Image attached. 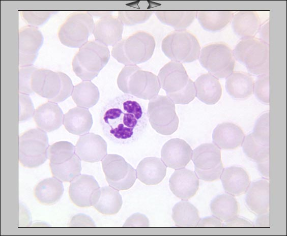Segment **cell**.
Segmentation results:
<instances>
[{
    "mask_svg": "<svg viewBox=\"0 0 287 236\" xmlns=\"http://www.w3.org/2000/svg\"><path fill=\"white\" fill-rule=\"evenodd\" d=\"M35 109L30 96L21 93L18 94V121L23 122L28 121L34 116Z\"/></svg>",
    "mask_w": 287,
    "mask_h": 236,
    "instance_id": "7bdbcfd3",
    "label": "cell"
},
{
    "mask_svg": "<svg viewBox=\"0 0 287 236\" xmlns=\"http://www.w3.org/2000/svg\"><path fill=\"white\" fill-rule=\"evenodd\" d=\"M69 195L76 206L86 208L93 206L97 202L100 187L91 175L80 174L70 182Z\"/></svg>",
    "mask_w": 287,
    "mask_h": 236,
    "instance_id": "5bb4252c",
    "label": "cell"
},
{
    "mask_svg": "<svg viewBox=\"0 0 287 236\" xmlns=\"http://www.w3.org/2000/svg\"><path fill=\"white\" fill-rule=\"evenodd\" d=\"M166 168L161 159L155 157H146L137 166L136 178L147 185H155L165 178Z\"/></svg>",
    "mask_w": 287,
    "mask_h": 236,
    "instance_id": "d4e9b609",
    "label": "cell"
},
{
    "mask_svg": "<svg viewBox=\"0 0 287 236\" xmlns=\"http://www.w3.org/2000/svg\"><path fill=\"white\" fill-rule=\"evenodd\" d=\"M270 187L268 181L264 179L257 180L250 184L245 200L251 211L258 215L269 211Z\"/></svg>",
    "mask_w": 287,
    "mask_h": 236,
    "instance_id": "603a6c76",
    "label": "cell"
},
{
    "mask_svg": "<svg viewBox=\"0 0 287 236\" xmlns=\"http://www.w3.org/2000/svg\"><path fill=\"white\" fill-rule=\"evenodd\" d=\"M241 146L245 154L256 164L270 160V145L257 142L251 133L245 136Z\"/></svg>",
    "mask_w": 287,
    "mask_h": 236,
    "instance_id": "74e56055",
    "label": "cell"
},
{
    "mask_svg": "<svg viewBox=\"0 0 287 236\" xmlns=\"http://www.w3.org/2000/svg\"><path fill=\"white\" fill-rule=\"evenodd\" d=\"M161 48L168 58L180 63L196 61L200 51L196 37L186 29L171 32L163 39Z\"/></svg>",
    "mask_w": 287,
    "mask_h": 236,
    "instance_id": "ba28073f",
    "label": "cell"
},
{
    "mask_svg": "<svg viewBox=\"0 0 287 236\" xmlns=\"http://www.w3.org/2000/svg\"><path fill=\"white\" fill-rule=\"evenodd\" d=\"M254 81L248 73L240 71H233L226 78V92L233 99L245 100L253 93Z\"/></svg>",
    "mask_w": 287,
    "mask_h": 236,
    "instance_id": "4316f807",
    "label": "cell"
},
{
    "mask_svg": "<svg viewBox=\"0 0 287 236\" xmlns=\"http://www.w3.org/2000/svg\"><path fill=\"white\" fill-rule=\"evenodd\" d=\"M95 23L89 12L70 14L61 25L58 36L62 44L71 48H80L93 33Z\"/></svg>",
    "mask_w": 287,
    "mask_h": 236,
    "instance_id": "9c48e42d",
    "label": "cell"
},
{
    "mask_svg": "<svg viewBox=\"0 0 287 236\" xmlns=\"http://www.w3.org/2000/svg\"><path fill=\"white\" fill-rule=\"evenodd\" d=\"M37 68L32 66L20 68L18 70V92L27 95L34 93L31 86L32 75Z\"/></svg>",
    "mask_w": 287,
    "mask_h": 236,
    "instance_id": "b9f144b4",
    "label": "cell"
},
{
    "mask_svg": "<svg viewBox=\"0 0 287 236\" xmlns=\"http://www.w3.org/2000/svg\"><path fill=\"white\" fill-rule=\"evenodd\" d=\"M147 116L152 127L160 134L169 135L178 129L175 104L167 96L158 95L149 100Z\"/></svg>",
    "mask_w": 287,
    "mask_h": 236,
    "instance_id": "8fae6325",
    "label": "cell"
},
{
    "mask_svg": "<svg viewBox=\"0 0 287 236\" xmlns=\"http://www.w3.org/2000/svg\"><path fill=\"white\" fill-rule=\"evenodd\" d=\"M210 206L213 216L224 222L237 216L239 211L236 199L227 193L216 196L211 201Z\"/></svg>",
    "mask_w": 287,
    "mask_h": 236,
    "instance_id": "d6a6232c",
    "label": "cell"
},
{
    "mask_svg": "<svg viewBox=\"0 0 287 236\" xmlns=\"http://www.w3.org/2000/svg\"><path fill=\"white\" fill-rule=\"evenodd\" d=\"M192 150L184 140L178 138L169 139L163 145L161 159L165 165L178 169L184 168L192 158Z\"/></svg>",
    "mask_w": 287,
    "mask_h": 236,
    "instance_id": "e0dca14e",
    "label": "cell"
},
{
    "mask_svg": "<svg viewBox=\"0 0 287 236\" xmlns=\"http://www.w3.org/2000/svg\"><path fill=\"white\" fill-rule=\"evenodd\" d=\"M55 11H23L22 15L30 25L37 27L47 21Z\"/></svg>",
    "mask_w": 287,
    "mask_h": 236,
    "instance_id": "ee69618b",
    "label": "cell"
},
{
    "mask_svg": "<svg viewBox=\"0 0 287 236\" xmlns=\"http://www.w3.org/2000/svg\"><path fill=\"white\" fill-rule=\"evenodd\" d=\"M64 191L63 182L52 176L44 179L36 185L34 195L41 204L52 205L59 201Z\"/></svg>",
    "mask_w": 287,
    "mask_h": 236,
    "instance_id": "f546056e",
    "label": "cell"
},
{
    "mask_svg": "<svg viewBox=\"0 0 287 236\" xmlns=\"http://www.w3.org/2000/svg\"><path fill=\"white\" fill-rule=\"evenodd\" d=\"M75 154V147L72 143L60 141L49 145L48 159L50 163L60 164L70 160Z\"/></svg>",
    "mask_w": 287,
    "mask_h": 236,
    "instance_id": "f35d334b",
    "label": "cell"
},
{
    "mask_svg": "<svg viewBox=\"0 0 287 236\" xmlns=\"http://www.w3.org/2000/svg\"><path fill=\"white\" fill-rule=\"evenodd\" d=\"M71 227H94L95 223L92 218L84 214H78L74 216L69 223Z\"/></svg>",
    "mask_w": 287,
    "mask_h": 236,
    "instance_id": "7dc6e473",
    "label": "cell"
},
{
    "mask_svg": "<svg viewBox=\"0 0 287 236\" xmlns=\"http://www.w3.org/2000/svg\"><path fill=\"white\" fill-rule=\"evenodd\" d=\"M75 147V153L81 161L89 163L101 161L107 155V145L100 135L88 133L80 136Z\"/></svg>",
    "mask_w": 287,
    "mask_h": 236,
    "instance_id": "ac0fdd59",
    "label": "cell"
},
{
    "mask_svg": "<svg viewBox=\"0 0 287 236\" xmlns=\"http://www.w3.org/2000/svg\"><path fill=\"white\" fill-rule=\"evenodd\" d=\"M101 162L106 180L110 187L119 191L126 190L135 183L136 170L121 156L107 154Z\"/></svg>",
    "mask_w": 287,
    "mask_h": 236,
    "instance_id": "4fadbf2b",
    "label": "cell"
},
{
    "mask_svg": "<svg viewBox=\"0 0 287 236\" xmlns=\"http://www.w3.org/2000/svg\"><path fill=\"white\" fill-rule=\"evenodd\" d=\"M147 110L138 98L124 94L109 100L100 113L105 135L113 141L126 143L136 138L145 129Z\"/></svg>",
    "mask_w": 287,
    "mask_h": 236,
    "instance_id": "6da1fadb",
    "label": "cell"
},
{
    "mask_svg": "<svg viewBox=\"0 0 287 236\" xmlns=\"http://www.w3.org/2000/svg\"><path fill=\"white\" fill-rule=\"evenodd\" d=\"M49 167L53 176L62 182H71L81 174V160L75 153L72 158L62 164L49 163Z\"/></svg>",
    "mask_w": 287,
    "mask_h": 236,
    "instance_id": "d590c367",
    "label": "cell"
},
{
    "mask_svg": "<svg viewBox=\"0 0 287 236\" xmlns=\"http://www.w3.org/2000/svg\"><path fill=\"white\" fill-rule=\"evenodd\" d=\"M110 14L102 16L95 23L93 33L95 40L106 46H113L120 41L123 31L120 20Z\"/></svg>",
    "mask_w": 287,
    "mask_h": 236,
    "instance_id": "ffe728a7",
    "label": "cell"
},
{
    "mask_svg": "<svg viewBox=\"0 0 287 236\" xmlns=\"http://www.w3.org/2000/svg\"><path fill=\"white\" fill-rule=\"evenodd\" d=\"M234 13L231 11H196V18L206 31L216 32L223 29L232 20Z\"/></svg>",
    "mask_w": 287,
    "mask_h": 236,
    "instance_id": "4dcf8cb0",
    "label": "cell"
},
{
    "mask_svg": "<svg viewBox=\"0 0 287 236\" xmlns=\"http://www.w3.org/2000/svg\"><path fill=\"white\" fill-rule=\"evenodd\" d=\"M257 13L252 11H240L232 19L234 32L241 39L254 37L261 26Z\"/></svg>",
    "mask_w": 287,
    "mask_h": 236,
    "instance_id": "f1b7e54d",
    "label": "cell"
},
{
    "mask_svg": "<svg viewBox=\"0 0 287 236\" xmlns=\"http://www.w3.org/2000/svg\"><path fill=\"white\" fill-rule=\"evenodd\" d=\"M253 93L260 102L270 103V73L258 75L254 82Z\"/></svg>",
    "mask_w": 287,
    "mask_h": 236,
    "instance_id": "60d3db41",
    "label": "cell"
},
{
    "mask_svg": "<svg viewBox=\"0 0 287 236\" xmlns=\"http://www.w3.org/2000/svg\"><path fill=\"white\" fill-rule=\"evenodd\" d=\"M64 116L57 103L48 101L35 109L33 118L37 128L46 132H50L63 125Z\"/></svg>",
    "mask_w": 287,
    "mask_h": 236,
    "instance_id": "44dd1931",
    "label": "cell"
},
{
    "mask_svg": "<svg viewBox=\"0 0 287 236\" xmlns=\"http://www.w3.org/2000/svg\"><path fill=\"white\" fill-rule=\"evenodd\" d=\"M117 84L124 94L149 100L157 96L161 88L157 76L137 65L125 66L119 74Z\"/></svg>",
    "mask_w": 287,
    "mask_h": 236,
    "instance_id": "3957f363",
    "label": "cell"
},
{
    "mask_svg": "<svg viewBox=\"0 0 287 236\" xmlns=\"http://www.w3.org/2000/svg\"><path fill=\"white\" fill-rule=\"evenodd\" d=\"M59 72L62 81L61 91L59 96L52 101L57 103L65 101L71 96L74 87L70 78L65 73L60 71Z\"/></svg>",
    "mask_w": 287,
    "mask_h": 236,
    "instance_id": "f6af8a7d",
    "label": "cell"
},
{
    "mask_svg": "<svg viewBox=\"0 0 287 236\" xmlns=\"http://www.w3.org/2000/svg\"><path fill=\"white\" fill-rule=\"evenodd\" d=\"M93 118L88 109L75 107L64 116L63 125L69 133L78 136L89 132L93 125Z\"/></svg>",
    "mask_w": 287,
    "mask_h": 236,
    "instance_id": "484cf974",
    "label": "cell"
},
{
    "mask_svg": "<svg viewBox=\"0 0 287 236\" xmlns=\"http://www.w3.org/2000/svg\"><path fill=\"white\" fill-rule=\"evenodd\" d=\"M197 227H222V221L214 216L200 218Z\"/></svg>",
    "mask_w": 287,
    "mask_h": 236,
    "instance_id": "c3c4849f",
    "label": "cell"
},
{
    "mask_svg": "<svg viewBox=\"0 0 287 236\" xmlns=\"http://www.w3.org/2000/svg\"><path fill=\"white\" fill-rule=\"evenodd\" d=\"M194 172L199 179L212 182L220 179L224 169L220 149L213 143H204L192 151Z\"/></svg>",
    "mask_w": 287,
    "mask_h": 236,
    "instance_id": "7c38bea8",
    "label": "cell"
},
{
    "mask_svg": "<svg viewBox=\"0 0 287 236\" xmlns=\"http://www.w3.org/2000/svg\"><path fill=\"white\" fill-rule=\"evenodd\" d=\"M245 134L237 125L224 122L217 125L212 133V141L219 149L233 150L242 145Z\"/></svg>",
    "mask_w": 287,
    "mask_h": 236,
    "instance_id": "7402d4cb",
    "label": "cell"
},
{
    "mask_svg": "<svg viewBox=\"0 0 287 236\" xmlns=\"http://www.w3.org/2000/svg\"><path fill=\"white\" fill-rule=\"evenodd\" d=\"M254 226L257 227H269L270 226L269 211L259 214L256 219Z\"/></svg>",
    "mask_w": 287,
    "mask_h": 236,
    "instance_id": "f907efd6",
    "label": "cell"
},
{
    "mask_svg": "<svg viewBox=\"0 0 287 236\" xmlns=\"http://www.w3.org/2000/svg\"><path fill=\"white\" fill-rule=\"evenodd\" d=\"M164 16H157L163 23L173 27L176 30H184L193 21L196 11H159Z\"/></svg>",
    "mask_w": 287,
    "mask_h": 236,
    "instance_id": "8d00e7d4",
    "label": "cell"
},
{
    "mask_svg": "<svg viewBox=\"0 0 287 236\" xmlns=\"http://www.w3.org/2000/svg\"><path fill=\"white\" fill-rule=\"evenodd\" d=\"M155 47L154 37L139 31L122 39L112 47L111 55L118 62L127 65H136L148 61Z\"/></svg>",
    "mask_w": 287,
    "mask_h": 236,
    "instance_id": "5b68a950",
    "label": "cell"
},
{
    "mask_svg": "<svg viewBox=\"0 0 287 236\" xmlns=\"http://www.w3.org/2000/svg\"><path fill=\"white\" fill-rule=\"evenodd\" d=\"M150 222L144 214L136 213L129 216L125 222L123 227H148Z\"/></svg>",
    "mask_w": 287,
    "mask_h": 236,
    "instance_id": "bcb514c9",
    "label": "cell"
},
{
    "mask_svg": "<svg viewBox=\"0 0 287 236\" xmlns=\"http://www.w3.org/2000/svg\"><path fill=\"white\" fill-rule=\"evenodd\" d=\"M110 56L107 46L96 40L88 41L74 55L73 71L82 80L91 81L107 64Z\"/></svg>",
    "mask_w": 287,
    "mask_h": 236,
    "instance_id": "277c9868",
    "label": "cell"
},
{
    "mask_svg": "<svg viewBox=\"0 0 287 236\" xmlns=\"http://www.w3.org/2000/svg\"><path fill=\"white\" fill-rule=\"evenodd\" d=\"M235 58L250 74L259 75L270 73V46L255 37L242 39L236 46Z\"/></svg>",
    "mask_w": 287,
    "mask_h": 236,
    "instance_id": "8992f818",
    "label": "cell"
},
{
    "mask_svg": "<svg viewBox=\"0 0 287 236\" xmlns=\"http://www.w3.org/2000/svg\"><path fill=\"white\" fill-rule=\"evenodd\" d=\"M198 59L209 73L218 79L226 78L234 71L233 51L225 43H212L203 47Z\"/></svg>",
    "mask_w": 287,
    "mask_h": 236,
    "instance_id": "30bf717a",
    "label": "cell"
},
{
    "mask_svg": "<svg viewBox=\"0 0 287 236\" xmlns=\"http://www.w3.org/2000/svg\"><path fill=\"white\" fill-rule=\"evenodd\" d=\"M44 38L37 27L26 25L18 32V65L20 68L33 66Z\"/></svg>",
    "mask_w": 287,
    "mask_h": 236,
    "instance_id": "9a60e30c",
    "label": "cell"
},
{
    "mask_svg": "<svg viewBox=\"0 0 287 236\" xmlns=\"http://www.w3.org/2000/svg\"><path fill=\"white\" fill-rule=\"evenodd\" d=\"M49 146L46 132L38 128L28 130L18 138V160L25 167H38L48 159Z\"/></svg>",
    "mask_w": 287,
    "mask_h": 236,
    "instance_id": "52a82bcc",
    "label": "cell"
},
{
    "mask_svg": "<svg viewBox=\"0 0 287 236\" xmlns=\"http://www.w3.org/2000/svg\"><path fill=\"white\" fill-rule=\"evenodd\" d=\"M254 139L265 145H270V112H265L257 119L253 131L251 133Z\"/></svg>",
    "mask_w": 287,
    "mask_h": 236,
    "instance_id": "ab89813d",
    "label": "cell"
},
{
    "mask_svg": "<svg viewBox=\"0 0 287 236\" xmlns=\"http://www.w3.org/2000/svg\"><path fill=\"white\" fill-rule=\"evenodd\" d=\"M71 97L77 107L89 109L98 102L100 94L92 81H82L74 86Z\"/></svg>",
    "mask_w": 287,
    "mask_h": 236,
    "instance_id": "e575fe53",
    "label": "cell"
},
{
    "mask_svg": "<svg viewBox=\"0 0 287 236\" xmlns=\"http://www.w3.org/2000/svg\"><path fill=\"white\" fill-rule=\"evenodd\" d=\"M269 27V20L268 19L261 25L259 31L260 39L269 44H270Z\"/></svg>",
    "mask_w": 287,
    "mask_h": 236,
    "instance_id": "816d5d0a",
    "label": "cell"
},
{
    "mask_svg": "<svg viewBox=\"0 0 287 236\" xmlns=\"http://www.w3.org/2000/svg\"><path fill=\"white\" fill-rule=\"evenodd\" d=\"M196 97L207 105H213L220 100L222 87L218 78L210 73L200 75L195 81Z\"/></svg>",
    "mask_w": 287,
    "mask_h": 236,
    "instance_id": "83f0119b",
    "label": "cell"
},
{
    "mask_svg": "<svg viewBox=\"0 0 287 236\" xmlns=\"http://www.w3.org/2000/svg\"><path fill=\"white\" fill-rule=\"evenodd\" d=\"M62 86L60 72L36 69L32 74L31 86L34 93L52 101L60 94Z\"/></svg>",
    "mask_w": 287,
    "mask_h": 236,
    "instance_id": "2e32d148",
    "label": "cell"
},
{
    "mask_svg": "<svg viewBox=\"0 0 287 236\" xmlns=\"http://www.w3.org/2000/svg\"><path fill=\"white\" fill-rule=\"evenodd\" d=\"M224 227H252L254 225L247 220L236 216L229 221L223 224Z\"/></svg>",
    "mask_w": 287,
    "mask_h": 236,
    "instance_id": "681fc988",
    "label": "cell"
},
{
    "mask_svg": "<svg viewBox=\"0 0 287 236\" xmlns=\"http://www.w3.org/2000/svg\"><path fill=\"white\" fill-rule=\"evenodd\" d=\"M220 179L225 192L234 196L245 193L250 184L247 172L237 166L224 168Z\"/></svg>",
    "mask_w": 287,
    "mask_h": 236,
    "instance_id": "cb8c5ba5",
    "label": "cell"
},
{
    "mask_svg": "<svg viewBox=\"0 0 287 236\" xmlns=\"http://www.w3.org/2000/svg\"><path fill=\"white\" fill-rule=\"evenodd\" d=\"M122 204V197L119 190L108 186L100 188L98 199L93 206L103 215H112L119 212Z\"/></svg>",
    "mask_w": 287,
    "mask_h": 236,
    "instance_id": "1f68e13d",
    "label": "cell"
},
{
    "mask_svg": "<svg viewBox=\"0 0 287 236\" xmlns=\"http://www.w3.org/2000/svg\"><path fill=\"white\" fill-rule=\"evenodd\" d=\"M172 218L179 227H196L200 217L196 208L187 200L177 202L172 209Z\"/></svg>",
    "mask_w": 287,
    "mask_h": 236,
    "instance_id": "836d02e7",
    "label": "cell"
},
{
    "mask_svg": "<svg viewBox=\"0 0 287 236\" xmlns=\"http://www.w3.org/2000/svg\"><path fill=\"white\" fill-rule=\"evenodd\" d=\"M169 186L176 197L187 200L197 191L199 179L195 172L185 167L175 169L169 178Z\"/></svg>",
    "mask_w": 287,
    "mask_h": 236,
    "instance_id": "d6986e66",
    "label": "cell"
},
{
    "mask_svg": "<svg viewBox=\"0 0 287 236\" xmlns=\"http://www.w3.org/2000/svg\"><path fill=\"white\" fill-rule=\"evenodd\" d=\"M157 77L161 88L175 104H187L196 97L194 82L182 63L173 61L167 63Z\"/></svg>",
    "mask_w": 287,
    "mask_h": 236,
    "instance_id": "7a4b0ae2",
    "label": "cell"
}]
</instances>
